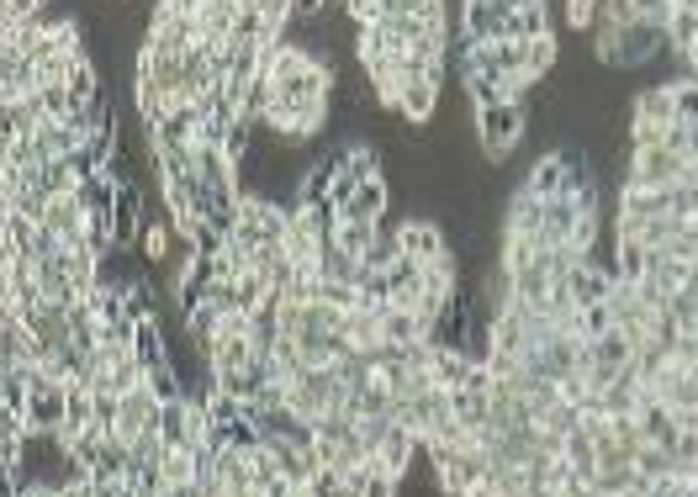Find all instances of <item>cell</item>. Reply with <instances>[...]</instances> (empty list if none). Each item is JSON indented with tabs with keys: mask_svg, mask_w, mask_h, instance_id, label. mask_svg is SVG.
I'll return each mask as SVG.
<instances>
[{
	"mask_svg": "<svg viewBox=\"0 0 698 497\" xmlns=\"http://www.w3.org/2000/svg\"><path fill=\"white\" fill-rule=\"evenodd\" d=\"M530 132V112L524 106H493V112H477V154L493 160V169L524 143Z\"/></svg>",
	"mask_w": 698,
	"mask_h": 497,
	"instance_id": "obj_1",
	"label": "cell"
},
{
	"mask_svg": "<svg viewBox=\"0 0 698 497\" xmlns=\"http://www.w3.org/2000/svg\"><path fill=\"white\" fill-rule=\"evenodd\" d=\"M683 169H688V160L672 154V149H630V180L624 186L672 191V186H683Z\"/></svg>",
	"mask_w": 698,
	"mask_h": 497,
	"instance_id": "obj_2",
	"label": "cell"
},
{
	"mask_svg": "<svg viewBox=\"0 0 698 497\" xmlns=\"http://www.w3.org/2000/svg\"><path fill=\"white\" fill-rule=\"evenodd\" d=\"M508 11L513 5H487V0H477V5H460V48H477V42H508Z\"/></svg>",
	"mask_w": 698,
	"mask_h": 497,
	"instance_id": "obj_3",
	"label": "cell"
},
{
	"mask_svg": "<svg viewBox=\"0 0 698 497\" xmlns=\"http://www.w3.org/2000/svg\"><path fill=\"white\" fill-rule=\"evenodd\" d=\"M397 244H403V254L418 259V265H434V259L450 254V239H445V228H440L434 217H408V222L397 228Z\"/></svg>",
	"mask_w": 698,
	"mask_h": 497,
	"instance_id": "obj_4",
	"label": "cell"
},
{
	"mask_svg": "<svg viewBox=\"0 0 698 497\" xmlns=\"http://www.w3.org/2000/svg\"><path fill=\"white\" fill-rule=\"evenodd\" d=\"M42 228H48L59 244H85V233H90V212H85L80 196H53Z\"/></svg>",
	"mask_w": 698,
	"mask_h": 497,
	"instance_id": "obj_5",
	"label": "cell"
},
{
	"mask_svg": "<svg viewBox=\"0 0 698 497\" xmlns=\"http://www.w3.org/2000/svg\"><path fill=\"white\" fill-rule=\"evenodd\" d=\"M540 233H545V202H534L530 191L519 186L513 202H508V217H503V239H530V244H540Z\"/></svg>",
	"mask_w": 698,
	"mask_h": 497,
	"instance_id": "obj_6",
	"label": "cell"
},
{
	"mask_svg": "<svg viewBox=\"0 0 698 497\" xmlns=\"http://www.w3.org/2000/svg\"><path fill=\"white\" fill-rule=\"evenodd\" d=\"M413 456H423V439H418L413 429H403V423H392V429H386V439H381V450H376V460H381L397 482H408Z\"/></svg>",
	"mask_w": 698,
	"mask_h": 497,
	"instance_id": "obj_7",
	"label": "cell"
},
{
	"mask_svg": "<svg viewBox=\"0 0 698 497\" xmlns=\"http://www.w3.org/2000/svg\"><path fill=\"white\" fill-rule=\"evenodd\" d=\"M635 423H640V439L657 445V450H672L677 434H683L677 418H672V408H667L661 397H646V392H640V413H635Z\"/></svg>",
	"mask_w": 698,
	"mask_h": 497,
	"instance_id": "obj_8",
	"label": "cell"
},
{
	"mask_svg": "<svg viewBox=\"0 0 698 497\" xmlns=\"http://www.w3.org/2000/svg\"><path fill=\"white\" fill-rule=\"evenodd\" d=\"M524 191H530L534 202H556V196L567 191V165H561V154H540V160L524 169Z\"/></svg>",
	"mask_w": 698,
	"mask_h": 497,
	"instance_id": "obj_9",
	"label": "cell"
},
{
	"mask_svg": "<svg viewBox=\"0 0 698 497\" xmlns=\"http://www.w3.org/2000/svg\"><path fill=\"white\" fill-rule=\"evenodd\" d=\"M392 207V186H386V175L381 180H366L360 191H355V202L339 212V222H381Z\"/></svg>",
	"mask_w": 698,
	"mask_h": 497,
	"instance_id": "obj_10",
	"label": "cell"
},
{
	"mask_svg": "<svg viewBox=\"0 0 698 497\" xmlns=\"http://www.w3.org/2000/svg\"><path fill=\"white\" fill-rule=\"evenodd\" d=\"M630 117H646V123L672 127L677 123V85H646L630 106Z\"/></svg>",
	"mask_w": 698,
	"mask_h": 497,
	"instance_id": "obj_11",
	"label": "cell"
},
{
	"mask_svg": "<svg viewBox=\"0 0 698 497\" xmlns=\"http://www.w3.org/2000/svg\"><path fill=\"white\" fill-rule=\"evenodd\" d=\"M471 366H477V360H471L466 349H434V355H429V381H434L440 392H460L466 375H471Z\"/></svg>",
	"mask_w": 698,
	"mask_h": 497,
	"instance_id": "obj_12",
	"label": "cell"
},
{
	"mask_svg": "<svg viewBox=\"0 0 698 497\" xmlns=\"http://www.w3.org/2000/svg\"><path fill=\"white\" fill-rule=\"evenodd\" d=\"M423 318L418 313H403V307H381V339L392 349H408V344H423Z\"/></svg>",
	"mask_w": 698,
	"mask_h": 497,
	"instance_id": "obj_13",
	"label": "cell"
},
{
	"mask_svg": "<svg viewBox=\"0 0 698 497\" xmlns=\"http://www.w3.org/2000/svg\"><path fill=\"white\" fill-rule=\"evenodd\" d=\"M450 413L471 429V434H482V429H493V392H450Z\"/></svg>",
	"mask_w": 698,
	"mask_h": 497,
	"instance_id": "obj_14",
	"label": "cell"
},
{
	"mask_svg": "<svg viewBox=\"0 0 698 497\" xmlns=\"http://www.w3.org/2000/svg\"><path fill=\"white\" fill-rule=\"evenodd\" d=\"M534 38H550V5H513L508 11V42H534Z\"/></svg>",
	"mask_w": 698,
	"mask_h": 497,
	"instance_id": "obj_15",
	"label": "cell"
},
{
	"mask_svg": "<svg viewBox=\"0 0 698 497\" xmlns=\"http://www.w3.org/2000/svg\"><path fill=\"white\" fill-rule=\"evenodd\" d=\"M598 408H604L609 418H635L640 413V381H635V371H624L609 392H598Z\"/></svg>",
	"mask_w": 698,
	"mask_h": 497,
	"instance_id": "obj_16",
	"label": "cell"
},
{
	"mask_svg": "<svg viewBox=\"0 0 698 497\" xmlns=\"http://www.w3.org/2000/svg\"><path fill=\"white\" fill-rule=\"evenodd\" d=\"M651 276V248L646 244H614V281L619 286H640Z\"/></svg>",
	"mask_w": 698,
	"mask_h": 497,
	"instance_id": "obj_17",
	"label": "cell"
},
{
	"mask_svg": "<svg viewBox=\"0 0 698 497\" xmlns=\"http://www.w3.org/2000/svg\"><path fill=\"white\" fill-rule=\"evenodd\" d=\"M169 233L165 222H143V233H138V265H149V270H160L169 259Z\"/></svg>",
	"mask_w": 698,
	"mask_h": 497,
	"instance_id": "obj_18",
	"label": "cell"
},
{
	"mask_svg": "<svg viewBox=\"0 0 698 497\" xmlns=\"http://www.w3.org/2000/svg\"><path fill=\"white\" fill-rule=\"evenodd\" d=\"M333 248H339V254H350V259H366L370 248H376V222H339Z\"/></svg>",
	"mask_w": 698,
	"mask_h": 497,
	"instance_id": "obj_19",
	"label": "cell"
},
{
	"mask_svg": "<svg viewBox=\"0 0 698 497\" xmlns=\"http://www.w3.org/2000/svg\"><path fill=\"white\" fill-rule=\"evenodd\" d=\"M698 42V5H672V22H667V48L683 53Z\"/></svg>",
	"mask_w": 698,
	"mask_h": 497,
	"instance_id": "obj_20",
	"label": "cell"
},
{
	"mask_svg": "<svg viewBox=\"0 0 698 497\" xmlns=\"http://www.w3.org/2000/svg\"><path fill=\"white\" fill-rule=\"evenodd\" d=\"M604 333H614V313H609V302H598V307H582L576 313V339H604Z\"/></svg>",
	"mask_w": 698,
	"mask_h": 497,
	"instance_id": "obj_21",
	"label": "cell"
},
{
	"mask_svg": "<svg viewBox=\"0 0 698 497\" xmlns=\"http://www.w3.org/2000/svg\"><path fill=\"white\" fill-rule=\"evenodd\" d=\"M160 471H165L169 487H186V482H196V450H169V445H165V460H160Z\"/></svg>",
	"mask_w": 698,
	"mask_h": 497,
	"instance_id": "obj_22",
	"label": "cell"
},
{
	"mask_svg": "<svg viewBox=\"0 0 698 497\" xmlns=\"http://www.w3.org/2000/svg\"><path fill=\"white\" fill-rule=\"evenodd\" d=\"M561 22H567L572 33L587 38V33L598 27V5H593V0H572V5H561Z\"/></svg>",
	"mask_w": 698,
	"mask_h": 497,
	"instance_id": "obj_23",
	"label": "cell"
},
{
	"mask_svg": "<svg viewBox=\"0 0 698 497\" xmlns=\"http://www.w3.org/2000/svg\"><path fill=\"white\" fill-rule=\"evenodd\" d=\"M677 123L698 127V80H677Z\"/></svg>",
	"mask_w": 698,
	"mask_h": 497,
	"instance_id": "obj_24",
	"label": "cell"
},
{
	"mask_svg": "<svg viewBox=\"0 0 698 497\" xmlns=\"http://www.w3.org/2000/svg\"><path fill=\"white\" fill-rule=\"evenodd\" d=\"M683 296H694V302H698V259L688 265V286H683Z\"/></svg>",
	"mask_w": 698,
	"mask_h": 497,
	"instance_id": "obj_25",
	"label": "cell"
},
{
	"mask_svg": "<svg viewBox=\"0 0 698 497\" xmlns=\"http://www.w3.org/2000/svg\"><path fill=\"white\" fill-rule=\"evenodd\" d=\"M524 497H561V487H530Z\"/></svg>",
	"mask_w": 698,
	"mask_h": 497,
	"instance_id": "obj_26",
	"label": "cell"
}]
</instances>
